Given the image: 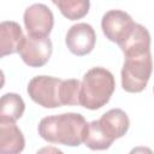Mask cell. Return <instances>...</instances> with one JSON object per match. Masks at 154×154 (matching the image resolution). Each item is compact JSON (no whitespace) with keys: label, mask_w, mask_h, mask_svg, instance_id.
<instances>
[{"label":"cell","mask_w":154,"mask_h":154,"mask_svg":"<svg viewBox=\"0 0 154 154\" xmlns=\"http://www.w3.org/2000/svg\"><path fill=\"white\" fill-rule=\"evenodd\" d=\"M85 128L87 120L81 113L69 112L42 118L37 131L49 143L77 147L83 143Z\"/></svg>","instance_id":"1"},{"label":"cell","mask_w":154,"mask_h":154,"mask_svg":"<svg viewBox=\"0 0 154 154\" xmlns=\"http://www.w3.org/2000/svg\"><path fill=\"white\" fill-rule=\"evenodd\" d=\"M116 88L114 76L103 67H93L84 75L79 87V105L88 109H99L111 99Z\"/></svg>","instance_id":"2"},{"label":"cell","mask_w":154,"mask_h":154,"mask_svg":"<svg viewBox=\"0 0 154 154\" xmlns=\"http://www.w3.org/2000/svg\"><path fill=\"white\" fill-rule=\"evenodd\" d=\"M152 73L150 52L142 55L125 57L122 69V87L128 93L144 90Z\"/></svg>","instance_id":"3"},{"label":"cell","mask_w":154,"mask_h":154,"mask_svg":"<svg viewBox=\"0 0 154 154\" xmlns=\"http://www.w3.org/2000/svg\"><path fill=\"white\" fill-rule=\"evenodd\" d=\"M60 78L52 76H36L28 84V94L30 99L45 108L61 107L60 101Z\"/></svg>","instance_id":"4"},{"label":"cell","mask_w":154,"mask_h":154,"mask_svg":"<svg viewBox=\"0 0 154 154\" xmlns=\"http://www.w3.org/2000/svg\"><path fill=\"white\" fill-rule=\"evenodd\" d=\"M53 46L48 36H23L19 41L17 52L22 60L31 67L46 65L52 55Z\"/></svg>","instance_id":"5"},{"label":"cell","mask_w":154,"mask_h":154,"mask_svg":"<svg viewBox=\"0 0 154 154\" xmlns=\"http://www.w3.org/2000/svg\"><path fill=\"white\" fill-rule=\"evenodd\" d=\"M24 25L31 36H48L54 25L51 8L43 4H32L24 12Z\"/></svg>","instance_id":"6"},{"label":"cell","mask_w":154,"mask_h":154,"mask_svg":"<svg viewBox=\"0 0 154 154\" xmlns=\"http://www.w3.org/2000/svg\"><path fill=\"white\" fill-rule=\"evenodd\" d=\"M95 42V30L88 23H77L72 25L67 30L65 37V43L69 51L77 57L89 54L94 49Z\"/></svg>","instance_id":"7"},{"label":"cell","mask_w":154,"mask_h":154,"mask_svg":"<svg viewBox=\"0 0 154 154\" xmlns=\"http://www.w3.org/2000/svg\"><path fill=\"white\" fill-rule=\"evenodd\" d=\"M134 23L129 13L122 10H111L102 16L101 28L109 41L119 45L128 36Z\"/></svg>","instance_id":"8"},{"label":"cell","mask_w":154,"mask_h":154,"mask_svg":"<svg viewBox=\"0 0 154 154\" xmlns=\"http://www.w3.org/2000/svg\"><path fill=\"white\" fill-rule=\"evenodd\" d=\"M125 57L142 55L150 52V35L147 28L138 23H134L128 36L119 43Z\"/></svg>","instance_id":"9"},{"label":"cell","mask_w":154,"mask_h":154,"mask_svg":"<svg viewBox=\"0 0 154 154\" xmlns=\"http://www.w3.org/2000/svg\"><path fill=\"white\" fill-rule=\"evenodd\" d=\"M25 147V140L16 122L0 120V154H17Z\"/></svg>","instance_id":"10"},{"label":"cell","mask_w":154,"mask_h":154,"mask_svg":"<svg viewBox=\"0 0 154 154\" xmlns=\"http://www.w3.org/2000/svg\"><path fill=\"white\" fill-rule=\"evenodd\" d=\"M99 123L106 135L113 141L123 137L130 125L128 114L120 108H112L107 111L99 119Z\"/></svg>","instance_id":"11"},{"label":"cell","mask_w":154,"mask_h":154,"mask_svg":"<svg viewBox=\"0 0 154 154\" xmlns=\"http://www.w3.org/2000/svg\"><path fill=\"white\" fill-rule=\"evenodd\" d=\"M23 36V30L17 22H0V58L16 53Z\"/></svg>","instance_id":"12"},{"label":"cell","mask_w":154,"mask_h":154,"mask_svg":"<svg viewBox=\"0 0 154 154\" xmlns=\"http://www.w3.org/2000/svg\"><path fill=\"white\" fill-rule=\"evenodd\" d=\"M25 111V103L20 95L7 93L0 96V120L17 122Z\"/></svg>","instance_id":"13"},{"label":"cell","mask_w":154,"mask_h":154,"mask_svg":"<svg viewBox=\"0 0 154 154\" xmlns=\"http://www.w3.org/2000/svg\"><path fill=\"white\" fill-rule=\"evenodd\" d=\"M114 141L111 140L106 132L102 130L99 120H93L90 123H87L84 137H83V143L93 149V150H103L111 147V144Z\"/></svg>","instance_id":"14"},{"label":"cell","mask_w":154,"mask_h":154,"mask_svg":"<svg viewBox=\"0 0 154 154\" xmlns=\"http://www.w3.org/2000/svg\"><path fill=\"white\" fill-rule=\"evenodd\" d=\"M52 2L59 8L61 14L70 20L85 17L90 8L89 0H52Z\"/></svg>","instance_id":"15"},{"label":"cell","mask_w":154,"mask_h":154,"mask_svg":"<svg viewBox=\"0 0 154 154\" xmlns=\"http://www.w3.org/2000/svg\"><path fill=\"white\" fill-rule=\"evenodd\" d=\"M79 87L81 82L75 78L63 79L60 87V101L63 106L79 105Z\"/></svg>","instance_id":"16"},{"label":"cell","mask_w":154,"mask_h":154,"mask_svg":"<svg viewBox=\"0 0 154 154\" xmlns=\"http://www.w3.org/2000/svg\"><path fill=\"white\" fill-rule=\"evenodd\" d=\"M4 84H5V75H4L2 70H0V89L4 87Z\"/></svg>","instance_id":"17"}]
</instances>
